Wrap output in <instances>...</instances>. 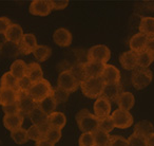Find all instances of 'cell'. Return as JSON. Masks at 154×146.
<instances>
[{
	"label": "cell",
	"instance_id": "52a82bcc",
	"mask_svg": "<svg viewBox=\"0 0 154 146\" xmlns=\"http://www.w3.org/2000/svg\"><path fill=\"white\" fill-rule=\"evenodd\" d=\"M17 105L19 112L23 114H30L37 107V103L30 97L28 91L17 90Z\"/></svg>",
	"mask_w": 154,
	"mask_h": 146
},
{
	"label": "cell",
	"instance_id": "ee69618b",
	"mask_svg": "<svg viewBox=\"0 0 154 146\" xmlns=\"http://www.w3.org/2000/svg\"><path fill=\"white\" fill-rule=\"evenodd\" d=\"M33 83L30 81V78L28 76H24L21 80H18V90L21 91H28L30 90V88L32 87Z\"/></svg>",
	"mask_w": 154,
	"mask_h": 146
},
{
	"label": "cell",
	"instance_id": "484cf974",
	"mask_svg": "<svg viewBox=\"0 0 154 146\" xmlns=\"http://www.w3.org/2000/svg\"><path fill=\"white\" fill-rule=\"evenodd\" d=\"M154 132V126L151 122L145 120V121H139L135 124L134 126V132L138 135L146 138L150 135V133Z\"/></svg>",
	"mask_w": 154,
	"mask_h": 146
},
{
	"label": "cell",
	"instance_id": "d6a6232c",
	"mask_svg": "<svg viewBox=\"0 0 154 146\" xmlns=\"http://www.w3.org/2000/svg\"><path fill=\"white\" fill-rule=\"evenodd\" d=\"M69 70L71 71V73L73 74L76 81L79 83V85L82 84L84 81L87 80L86 71H85V62H77V64L73 65Z\"/></svg>",
	"mask_w": 154,
	"mask_h": 146
},
{
	"label": "cell",
	"instance_id": "7bdbcfd3",
	"mask_svg": "<svg viewBox=\"0 0 154 146\" xmlns=\"http://www.w3.org/2000/svg\"><path fill=\"white\" fill-rule=\"evenodd\" d=\"M49 3L51 5L52 10H63L68 7L69 1L68 0H49Z\"/></svg>",
	"mask_w": 154,
	"mask_h": 146
},
{
	"label": "cell",
	"instance_id": "74e56055",
	"mask_svg": "<svg viewBox=\"0 0 154 146\" xmlns=\"http://www.w3.org/2000/svg\"><path fill=\"white\" fill-rule=\"evenodd\" d=\"M61 130L60 129H55V128H50L49 130L47 131L45 135V139L48 140L49 142H51L52 144L55 145L57 142L60 141L61 139Z\"/></svg>",
	"mask_w": 154,
	"mask_h": 146
},
{
	"label": "cell",
	"instance_id": "f907efd6",
	"mask_svg": "<svg viewBox=\"0 0 154 146\" xmlns=\"http://www.w3.org/2000/svg\"><path fill=\"white\" fill-rule=\"evenodd\" d=\"M7 41H8V39H7V37H5V34H1V33H0V48L2 47Z\"/></svg>",
	"mask_w": 154,
	"mask_h": 146
},
{
	"label": "cell",
	"instance_id": "ab89813d",
	"mask_svg": "<svg viewBox=\"0 0 154 146\" xmlns=\"http://www.w3.org/2000/svg\"><path fill=\"white\" fill-rule=\"evenodd\" d=\"M127 140H128L129 146H147L146 145V138L136 135V133H132Z\"/></svg>",
	"mask_w": 154,
	"mask_h": 146
},
{
	"label": "cell",
	"instance_id": "4fadbf2b",
	"mask_svg": "<svg viewBox=\"0 0 154 146\" xmlns=\"http://www.w3.org/2000/svg\"><path fill=\"white\" fill-rule=\"evenodd\" d=\"M53 40L57 46L61 48H66L72 43V34L66 28H59L54 32Z\"/></svg>",
	"mask_w": 154,
	"mask_h": 146
},
{
	"label": "cell",
	"instance_id": "ba28073f",
	"mask_svg": "<svg viewBox=\"0 0 154 146\" xmlns=\"http://www.w3.org/2000/svg\"><path fill=\"white\" fill-rule=\"evenodd\" d=\"M111 118L115 125V128L118 129H127L133 125V116L127 110L122 109H116L111 113Z\"/></svg>",
	"mask_w": 154,
	"mask_h": 146
},
{
	"label": "cell",
	"instance_id": "f1b7e54d",
	"mask_svg": "<svg viewBox=\"0 0 154 146\" xmlns=\"http://www.w3.org/2000/svg\"><path fill=\"white\" fill-rule=\"evenodd\" d=\"M20 50L18 43H14L11 41H7L2 47L0 48V55L7 56V57H15L19 55Z\"/></svg>",
	"mask_w": 154,
	"mask_h": 146
},
{
	"label": "cell",
	"instance_id": "cb8c5ba5",
	"mask_svg": "<svg viewBox=\"0 0 154 146\" xmlns=\"http://www.w3.org/2000/svg\"><path fill=\"white\" fill-rule=\"evenodd\" d=\"M26 68H28V65L24 62V60L16 59L15 62H12L11 67H10V72L17 80H21L26 75Z\"/></svg>",
	"mask_w": 154,
	"mask_h": 146
},
{
	"label": "cell",
	"instance_id": "681fc988",
	"mask_svg": "<svg viewBox=\"0 0 154 146\" xmlns=\"http://www.w3.org/2000/svg\"><path fill=\"white\" fill-rule=\"evenodd\" d=\"M35 146H54V144H52L51 142H49L48 140L42 139V140H40V141L36 142V145Z\"/></svg>",
	"mask_w": 154,
	"mask_h": 146
},
{
	"label": "cell",
	"instance_id": "9c48e42d",
	"mask_svg": "<svg viewBox=\"0 0 154 146\" xmlns=\"http://www.w3.org/2000/svg\"><path fill=\"white\" fill-rule=\"evenodd\" d=\"M93 108H94V116L98 120H101V119H105L107 116H111V109H112L111 103L103 97L95 100Z\"/></svg>",
	"mask_w": 154,
	"mask_h": 146
},
{
	"label": "cell",
	"instance_id": "e575fe53",
	"mask_svg": "<svg viewBox=\"0 0 154 146\" xmlns=\"http://www.w3.org/2000/svg\"><path fill=\"white\" fill-rule=\"evenodd\" d=\"M111 135L105 131L97 129L93 132V138H94V144L95 146H108Z\"/></svg>",
	"mask_w": 154,
	"mask_h": 146
},
{
	"label": "cell",
	"instance_id": "277c9868",
	"mask_svg": "<svg viewBox=\"0 0 154 146\" xmlns=\"http://www.w3.org/2000/svg\"><path fill=\"white\" fill-rule=\"evenodd\" d=\"M152 80H153V74L150 69L136 68L135 70H133L131 75L132 86L137 90H141L148 87L151 84Z\"/></svg>",
	"mask_w": 154,
	"mask_h": 146
},
{
	"label": "cell",
	"instance_id": "5bb4252c",
	"mask_svg": "<svg viewBox=\"0 0 154 146\" xmlns=\"http://www.w3.org/2000/svg\"><path fill=\"white\" fill-rule=\"evenodd\" d=\"M122 92L124 91H122V87L120 83L119 84H105L101 97L108 100L110 103H112V102L117 101V99Z\"/></svg>",
	"mask_w": 154,
	"mask_h": 146
},
{
	"label": "cell",
	"instance_id": "83f0119b",
	"mask_svg": "<svg viewBox=\"0 0 154 146\" xmlns=\"http://www.w3.org/2000/svg\"><path fill=\"white\" fill-rule=\"evenodd\" d=\"M0 87L8 89L18 90V80L12 74L11 72H5L0 78Z\"/></svg>",
	"mask_w": 154,
	"mask_h": 146
},
{
	"label": "cell",
	"instance_id": "7dc6e473",
	"mask_svg": "<svg viewBox=\"0 0 154 146\" xmlns=\"http://www.w3.org/2000/svg\"><path fill=\"white\" fill-rule=\"evenodd\" d=\"M145 50L154 55V37H149V38H148Z\"/></svg>",
	"mask_w": 154,
	"mask_h": 146
},
{
	"label": "cell",
	"instance_id": "2e32d148",
	"mask_svg": "<svg viewBox=\"0 0 154 146\" xmlns=\"http://www.w3.org/2000/svg\"><path fill=\"white\" fill-rule=\"evenodd\" d=\"M23 116L21 113L13 114V116H9V114H5L3 116V125L5 127L11 131L17 130V129L22 128V124H23Z\"/></svg>",
	"mask_w": 154,
	"mask_h": 146
},
{
	"label": "cell",
	"instance_id": "4316f807",
	"mask_svg": "<svg viewBox=\"0 0 154 146\" xmlns=\"http://www.w3.org/2000/svg\"><path fill=\"white\" fill-rule=\"evenodd\" d=\"M57 105L58 104L56 103L53 95L48 97L47 99H45L43 101L37 103V107H38L40 110H42V111L45 112V114H48V116H50V114H52L53 112H55V109H56V107H57Z\"/></svg>",
	"mask_w": 154,
	"mask_h": 146
},
{
	"label": "cell",
	"instance_id": "ffe728a7",
	"mask_svg": "<svg viewBox=\"0 0 154 146\" xmlns=\"http://www.w3.org/2000/svg\"><path fill=\"white\" fill-rule=\"evenodd\" d=\"M30 78L31 82L34 84L36 82H39L43 78V71L41 66L38 62H31L28 65L26 68V75Z\"/></svg>",
	"mask_w": 154,
	"mask_h": 146
},
{
	"label": "cell",
	"instance_id": "30bf717a",
	"mask_svg": "<svg viewBox=\"0 0 154 146\" xmlns=\"http://www.w3.org/2000/svg\"><path fill=\"white\" fill-rule=\"evenodd\" d=\"M29 11L35 16H48L52 12L49 0H33Z\"/></svg>",
	"mask_w": 154,
	"mask_h": 146
},
{
	"label": "cell",
	"instance_id": "c3c4849f",
	"mask_svg": "<svg viewBox=\"0 0 154 146\" xmlns=\"http://www.w3.org/2000/svg\"><path fill=\"white\" fill-rule=\"evenodd\" d=\"M146 145L154 146V132L150 133L148 137H146Z\"/></svg>",
	"mask_w": 154,
	"mask_h": 146
},
{
	"label": "cell",
	"instance_id": "d590c367",
	"mask_svg": "<svg viewBox=\"0 0 154 146\" xmlns=\"http://www.w3.org/2000/svg\"><path fill=\"white\" fill-rule=\"evenodd\" d=\"M28 137L29 140H32L34 142H38L40 140L45 139V135L42 133V131L40 130L39 126L36 125H32L30 128L28 129Z\"/></svg>",
	"mask_w": 154,
	"mask_h": 146
},
{
	"label": "cell",
	"instance_id": "5b68a950",
	"mask_svg": "<svg viewBox=\"0 0 154 146\" xmlns=\"http://www.w3.org/2000/svg\"><path fill=\"white\" fill-rule=\"evenodd\" d=\"M111 58V50L105 45H96L89 49L87 54L88 62H99V64L107 65Z\"/></svg>",
	"mask_w": 154,
	"mask_h": 146
},
{
	"label": "cell",
	"instance_id": "7a4b0ae2",
	"mask_svg": "<svg viewBox=\"0 0 154 146\" xmlns=\"http://www.w3.org/2000/svg\"><path fill=\"white\" fill-rule=\"evenodd\" d=\"M103 87L105 83L101 78H88L80 84L79 88L87 97L96 100L101 97Z\"/></svg>",
	"mask_w": 154,
	"mask_h": 146
},
{
	"label": "cell",
	"instance_id": "4dcf8cb0",
	"mask_svg": "<svg viewBox=\"0 0 154 146\" xmlns=\"http://www.w3.org/2000/svg\"><path fill=\"white\" fill-rule=\"evenodd\" d=\"M29 118H30L31 122L33 123V125H36V126H40V125L48 123V118L49 116L45 114L42 110H40L38 107H36L30 114H29Z\"/></svg>",
	"mask_w": 154,
	"mask_h": 146
},
{
	"label": "cell",
	"instance_id": "60d3db41",
	"mask_svg": "<svg viewBox=\"0 0 154 146\" xmlns=\"http://www.w3.org/2000/svg\"><path fill=\"white\" fill-rule=\"evenodd\" d=\"M78 145L79 146H95L93 133H82L78 140Z\"/></svg>",
	"mask_w": 154,
	"mask_h": 146
},
{
	"label": "cell",
	"instance_id": "8fae6325",
	"mask_svg": "<svg viewBox=\"0 0 154 146\" xmlns=\"http://www.w3.org/2000/svg\"><path fill=\"white\" fill-rule=\"evenodd\" d=\"M37 39L35 37L34 34L32 33H28V34H24L23 37L21 38L19 43V50L20 54H23V55H28L34 52V50L37 48Z\"/></svg>",
	"mask_w": 154,
	"mask_h": 146
},
{
	"label": "cell",
	"instance_id": "44dd1931",
	"mask_svg": "<svg viewBox=\"0 0 154 146\" xmlns=\"http://www.w3.org/2000/svg\"><path fill=\"white\" fill-rule=\"evenodd\" d=\"M118 105V108L119 109H122V110H127L129 111L130 109H132L133 106L135 104V97L132 92H122V94L119 95V97L117 99L116 101Z\"/></svg>",
	"mask_w": 154,
	"mask_h": 146
},
{
	"label": "cell",
	"instance_id": "8d00e7d4",
	"mask_svg": "<svg viewBox=\"0 0 154 146\" xmlns=\"http://www.w3.org/2000/svg\"><path fill=\"white\" fill-rule=\"evenodd\" d=\"M114 128H115V125H114V122H113V120H112L111 116L99 120L98 129H100V130L105 131V132H107V133H110Z\"/></svg>",
	"mask_w": 154,
	"mask_h": 146
},
{
	"label": "cell",
	"instance_id": "f6af8a7d",
	"mask_svg": "<svg viewBox=\"0 0 154 146\" xmlns=\"http://www.w3.org/2000/svg\"><path fill=\"white\" fill-rule=\"evenodd\" d=\"M2 110L5 114H9V116H13V114L20 113L19 108H18V105H17V102L14 103V104H10V105L2 106Z\"/></svg>",
	"mask_w": 154,
	"mask_h": 146
},
{
	"label": "cell",
	"instance_id": "8992f818",
	"mask_svg": "<svg viewBox=\"0 0 154 146\" xmlns=\"http://www.w3.org/2000/svg\"><path fill=\"white\" fill-rule=\"evenodd\" d=\"M57 87L64 90L66 92L72 93L75 92L77 89L79 88L80 85L76 81V78L73 76L70 70H64L62 72H60V74L58 75Z\"/></svg>",
	"mask_w": 154,
	"mask_h": 146
},
{
	"label": "cell",
	"instance_id": "b9f144b4",
	"mask_svg": "<svg viewBox=\"0 0 154 146\" xmlns=\"http://www.w3.org/2000/svg\"><path fill=\"white\" fill-rule=\"evenodd\" d=\"M108 146H129L128 140L120 135H112L110 137V141Z\"/></svg>",
	"mask_w": 154,
	"mask_h": 146
},
{
	"label": "cell",
	"instance_id": "603a6c76",
	"mask_svg": "<svg viewBox=\"0 0 154 146\" xmlns=\"http://www.w3.org/2000/svg\"><path fill=\"white\" fill-rule=\"evenodd\" d=\"M17 102V90L0 87V105L5 106Z\"/></svg>",
	"mask_w": 154,
	"mask_h": 146
},
{
	"label": "cell",
	"instance_id": "bcb514c9",
	"mask_svg": "<svg viewBox=\"0 0 154 146\" xmlns=\"http://www.w3.org/2000/svg\"><path fill=\"white\" fill-rule=\"evenodd\" d=\"M12 24L11 20H10V18L8 17H0V33L1 34H5V32H7V30L9 29V27Z\"/></svg>",
	"mask_w": 154,
	"mask_h": 146
},
{
	"label": "cell",
	"instance_id": "ac0fdd59",
	"mask_svg": "<svg viewBox=\"0 0 154 146\" xmlns=\"http://www.w3.org/2000/svg\"><path fill=\"white\" fill-rule=\"evenodd\" d=\"M23 30L22 28L17 24H12L9 27V29L5 32V37H7L8 41H11L14 43H18L19 45L20 40L23 37Z\"/></svg>",
	"mask_w": 154,
	"mask_h": 146
},
{
	"label": "cell",
	"instance_id": "e0dca14e",
	"mask_svg": "<svg viewBox=\"0 0 154 146\" xmlns=\"http://www.w3.org/2000/svg\"><path fill=\"white\" fill-rule=\"evenodd\" d=\"M147 40H148V37L146 35L141 34V33H136L129 40L130 50L135 52V53H139V52L143 51L146 48Z\"/></svg>",
	"mask_w": 154,
	"mask_h": 146
},
{
	"label": "cell",
	"instance_id": "d4e9b609",
	"mask_svg": "<svg viewBox=\"0 0 154 146\" xmlns=\"http://www.w3.org/2000/svg\"><path fill=\"white\" fill-rule=\"evenodd\" d=\"M139 33L149 37H154V17H143L139 22Z\"/></svg>",
	"mask_w": 154,
	"mask_h": 146
},
{
	"label": "cell",
	"instance_id": "d6986e66",
	"mask_svg": "<svg viewBox=\"0 0 154 146\" xmlns=\"http://www.w3.org/2000/svg\"><path fill=\"white\" fill-rule=\"evenodd\" d=\"M105 69V65L94 62H85V71H86L87 78H101Z\"/></svg>",
	"mask_w": 154,
	"mask_h": 146
},
{
	"label": "cell",
	"instance_id": "f546056e",
	"mask_svg": "<svg viewBox=\"0 0 154 146\" xmlns=\"http://www.w3.org/2000/svg\"><path fill=\"white\" fill-rule=\"evenodd\" d=\"M35 58H36L37 62H43L47 59H49V57L52 55V49L49 46H45V45H38L37 48L34 50L33 52Z\"/></svg>",
	"mask_w": 154,
	"mask_h": 146
},
{
	"label": "cell",
	"instance_id": "3957f363",
	"mask_svg": "<svg viewBox=\"0 0 154 146\" xmlns=\"http://www.w3.org/2000/svg\"><path fill=\"white\" fill-rule=\"evenodd\" d=\"M29 94L36 103H39L53 94V87L47 80L42 78L41 81L32 85V87L29 90Z\"/></svg>",
	"mask_w": 154,
	"mask_h": 146
},
{
	"label": "cell",
	"instance_id": "f35d334b",
	"mask_svg": "<svg viewBox=\"0 0 154 146\" xmlns=\"http://www.w3.org/2000/svg\"><path fill=\"white\" fill-rule=\"evenodd\" d=\"M52 95H53V97L55 99L56 103L59 104V103H64V102L68 101L70 93L66 92V91L62 90V89L56 87V88H53V94Z\"/></svg>",
	"mask_w": 154,
	"mask_h": 146
},
{
	"label": "cell",
	"instance_id": "9a60e30c",
	"mask_svg": "<svg viewBox=\"0 0 154 146\" xmlns=\"http://www.w3.org/2000/svg\"><path fill=\"white\" fill-rule=\"evenodd\" d=\"M119 62L125 70H135L137 67V53L131 50L124 52L119 56Z\"/></svg>",
	"mask_w": 154,
	"mask_h": 146
},
{
	"label": "cell",
	"instance_id": "1f68e13d",
	"mask_svg": "<svg viewBox=\"0 0 154 146\" xmlns=\"http://www.w3.org/2000/svg\"><path fill=\"white\" fill-rule=\"evenodd\" d=\"M153 62H154V55L149 53L148 51H146V50L137 53V67L138 68L148 69Z\"/></svg>",
	"mask_w": 154,
	"mask_h": 146
},
{
	"label": "cell",
	"instance_id": "7402d4cb",
	"mask_svg": "<svg viewBox=\"0 0 154 146\" xmlns=\"http://www.w3.org/2000/svg\"><path fill=\"white\" fill-rule=\"evenodd\" d=\"M66 123V118L64 116V113L59 111H55L52 114H50L48 118V124H49L50 128H55V129H60L61 130Z\"/></svg>",
	"mask_w": 154,
	"mask_h": 146
},
{
	"label": "cell",
	"instance_id": "7c38bea8",
	"mask_svg": "<svg viewBox=\"0 0 154 146\" xmlns=\"http://www.w3.org/2000/svg\"><path fill=\"white\" fill-rule=\"evenodd\" d=\"M105 84H119L120 83V72L115 66L107 64L105 65L103 75H101Z\"/></svg>",
	"mask_w": 154,
	"mask_h": 146
},
{
	"label": "cell",
	"instance_id": "6da1fadb",
	"mask_svg": "<svg viewBox=\"0 0 154 146\" xmlns=\"http://www.w3.org/2000/svg\"><path fill=\"white\" fill-rule=\"evenodd\" d=\"M76 122L78 128L79 130H82V133H93L95 130L98 129L99 120L87 109H82L77 113Z\"/></svg>",
	"mask_w": 154,
	"mask_h": 146
},
{
	"label": "cell",
	"instance_id": "836d02e7",
	"mask_svg": "<svg viewBox=\"0 0 154 146\" xmlns=\"http://www.w3.org/2000/svg\"><path fill=\"white\" fill-rule=\"evenodd\" d=\"M11 138L16 144L18 145H22V144H26L29 141V137H28V130L23 128L17 129V130H14L10 132Z\"/></svg>",
	"mask_w": 154,
	"mask_h": 146
}]
</instances>
